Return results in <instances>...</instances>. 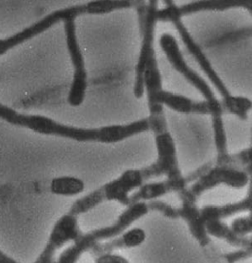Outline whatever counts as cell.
Segmentation results:
<instances>
[{
  "label": "cell",
  "instance_id": "1",
  "mask_svg": "<svg viewBox=\"0 0 252 263\" xmlns=\"http://www.w3.org/2000/svg\"><path fill=\"white\" fill-rule=\"evenodd\" d=\"M150 211L148 204L146 202L133 203L122 212L118 220L106 227L98 228L88 233H85L73 241L66 250L62 251L59 256L57 263H77L80 257L86 253L92 251L96 245L109 239H114L123 234L134 222L142 218Z\"/></svg>",
  "mask_w": 252,
  "mask_h": 263
},
{
  "label": "cell",
  "instance_id": "22",
  "mask_svg": "<svg viewBox=\"0 0 252 263\" xmlns=\"http://www.w3.org/2000/svg\"><path fill=\"white\" fill-rule=\"evenodd\" d=\"M132 1H92L86 4V13L103 14L120 9L127 8L133 5Z\"/></svg>",
  "mask_w": 252,
  "mask_h": 263
},
{
  "label": "cell",
  "instance_id": "3",
  "mask_svg": "<svg viewBox=\"0 0 252 263\" xmlns=\"http://www.w3.org/2000/svg\"><path fill=\"white\" fill-rule=\"evenodd\" d=\"M0 119L9 123L24 126L43 134H52L77 141H99V129H83L62 125L43 116H25L0 104Z\"/></svg>",
  "mask_w": 252,
  "mask_h": 263
},
{
  "label": "cell",
  "instance_id": "4",
  "mask_svg": "<svg viewBox=\"0 0 252 263\" xmlns=\"http://www.w3.org/2000/svg\"><path fill=\"white\" fill-rule=\"evenodd\" d=\"M158 4L157 1H150L149 4H140L138 8L140 28L142 32V46L140 54L136 65V78L134 85V94L137 98L144 95V72L146 64L155 53L154 39H155V26L157 21Z\"/></svg>",
  "mask_w": 252,
  "mask_h": 263
},
{
  "label": "cell",
  "instance_id": "2",
  "mask_svg": "<svg viewBox=\"0 0 252 263\" xmlns=\"http://www.w3.org/2000/svg\"><path fill=\"white\" fill-rule=\"evenodd\" d=\"M146 180L142 168H129L122 173L115 180H111L73 203L69 213L75 216L81 215L96 208L104 201H118L124 206H129L130 192L139 190Z\"/></svg>",
  "mask_w": 252,
  "mask_h": 263
},
{
  "label": "cell",
  "instance_id": "18",
  "mask_svg": "<svg viewBox=\"0 0 252 263\" xmlns=\"http://www.w3.org/2000/svg\"><path fill=\"white\" fill-rule=\"evenodd\" d=\"M206 229L209 236H213L218 239H225L228 241L229 245L238 248H244L247 242L248 238H242L239 237L235 232L231 230V228L228 227L227 224L222 222V220H212L208 221L206 223Z\"/></svg>",
  "mask_w": 252,
  "mask_h": 263
},
{
  "label": "cell",
  "instance_id": "12",
  "mask_svg": "<svg viewBox=\"0 0 252 263\" xmlns=\"http://www.w3.org/2000/svg\"><path fill=\"white\" fill-rule=\"evenodd\" d=\"M173 24L176 26L185 47L188 49V51L192 54L195 60L198 62L202 71L204 72L206 76L209 78V80L214 85V87L218 90L220 95L223 97V99H228L229 97H231V94L228 92V88L222 81L220 76L217 74V72L214 70L210 60L207 59V57L205 55L202 49L196 44L194 39L187 31L186 27L182 23V21L177 20L173 22Z\"/></svg>",
  "mask_w": 252,
  "mask_h": 263
},
{
  "label": "cell",
  "instance_id": "26",
  "mask_svg": "<svg viewBox=\"0 0 252 263\" xmlns=\"http://www.w3.org/2000/svg\"><path fill=\"white\" fill-rule=\"evenodd\" d=\"M148 120H149V124H150V130L155 132V134H160L163 132H168L167 120H166L164 114L150 115Z\"/></svg>",
  "mask_w": 252,
  "mask_h": 263
},
{
  "label": "cell",
  "instance_id": "21",
  "mask_svg": "<svg viewBox=\"0 0 252 263\" xmlns=\"http://www.w3.org/2000/svg\"><path fill=\"white\" fill-rule=\"evenodd\" d=\"M225 114H231L239 117L240 120H246L248 112L252 109V101L246 97L234 96L222 100Z\"/></svg>",
  "mask_w": 252,
  "mask_h": 263
},
{
  "label": "cell",
  "instance_id": "31",
  "mask_svg": "<svg viewBox=\"0 0 252 263\" xmlns=\"http://www.w3.org/2000/svg\"><path fill=\"white\" fill-rule=\"evenodd\" d=\"M251 145H252V128H251Z\"/></svg>",
  "mask_w": 252,
  "mask_h": 263
},
{
  "label": "cell",
  "instance_id": "27",
  "mask_svg": "<svg viewBox=\"0 0 252 263\" xmlns=\"http://www.w3.org/2000/svg\"><path fill=\"white\" fill-rule=\"evenodd\" d=\"M252 36V28L249 29H242L240 30L234 34H229L228 36H223L217 40L216 44H223V43H228V41H232L235 42L236 40H240V39H244L246 36Z\"/></svg>",
  "mask_w": 252,
  "mask_h": 263
},
{
  "label": "cell",
  "instance_id": "14",
  "mask_svg": "<svg viewBox=\"0 0 252 263\" xmlns=\"http://www.w3.org/2000/svg\"><path fill=\"white\" fill-rule=\"evenodd\" d=\"M146 239V233L141 228H133L114 239L101 242L90 251L93 256H100L106 253H113L122 249H132L141 246Z\"/></svg>",
  "mask_w": 252,
  "mask_h": 263
},
{
  "label": "cell",
  "instance_id": "24",
  "mask_svg": "<svg viewBox=\"0 0 252 263\" xmlns=\"http://www.w3.org/2000/svg\"><path fill=\"white\" fill-rule=\"evenodd\" d=\"M230 228L239 237H247L248 235L252 234V213H249V215L245 217L235 219L230 225Z\"/></svg>",
  "mask_w": 252,
  "mask_h": 263
},
{
  "label": "cell",
  "instance_id": "8",
  "mask_svg": "<svg viewBox=\"0 0 252 263\" xmlns=\"http://www.w3.org/2000/svg\"><path fill=\"white\" fill-rule=\"evenodd\" d=\"M249 181L250 177L241 168L215 165L194 181L188 192L197 199L203 192L212 190L219 184L225 183L234 189H243L249 184Z\"/></svg>",
  "mask_w": 252,
  "mask_h": 263
},
{
  "label": "cell",
  "instance_id": "25",
  "mask_svg": "<svg viewBox=\"0 0 252 263\" xmlns=\"http://www.w3.org/2000/svg\"><path fill=\"white\" fill-rule=\"evenodd\" d=\"M148 204V207L150 210L158 211L162 213L163 215L169 219H178L179 214H178V208H175L168 204L165 203L160 200H151Z\"/></svg>",
  "mask_w": 252,
  "mask_h": 263
},
{
  "label": "cell",
  "instance_id": "23",
  "mask_svg": "<svg viewBox=\"0 0 252 263\" xmlns=\"http://www.w3.org/2000/svg\"><path fill=\"white\" fill-rule=\"evenodd\" d=\"M213 130H214V139L216 144L218 156L217 159H221L226 155H228V148H227V135L225 132V126L222 118L213 119Z\"/></svg>",
  "mask_w": 252,
  "mask_h": 263
},
{
  "label": "cell",
  "instance_id": "16",
  "mask_svg": "<svg viewBox=\"0 0 252 263\" xmlns=\"http://www.w3.org/2000/svg\"><path fill=\"white\" fill-rule=\"evenodd\" d=\"M247 195L244 199L236 203L226 204L223 206H206L200 209V213L205 222L212 220H222L224 218L238 214L240 212L250 211L252 207V177L249 181Z\"/></svg>",
  "mask_w": 252,
  "mask_h": 263
},
{
  "label": "cell",
  "instance_id": "6",
  "mask_svg": "<svg viewBox=\"0 0 252 263\" xmlns=\"http://www.w3.org/2000/svg\"><path fill=\"white\" fill-rule=\"evenodd\" d=\"M160 46L167 55L172 67L191 84L195 89H197V91L200 92V94L204 97L205 101L213 104H218L221 102L217 99L212 88L204 79L187 65L180 52L179 44L175 36H171L170 34H163L160 37Z\"/></svg>",
  "mask_w": 252,
  "mask_h": 263
},
{
  "label": "cell",
  "instance_id": "30",
  "mask_svg": "<svg viewBox=\"0 0 252 263\" xmlns=\"http://www.w3.org/2000/svg\"><path fill=\"white\" fill-rule=\"evenodd\" d=\"M243 171H245L247 174H248V176L251 178L252 177V164L251 165H249V166H247L246 167H244L243 168Z\"/></svg>",
  "mask_w": 252,
  "mask_h": 263
},
{
  "label": "cell",
  "instance_id": "20",
  "mask_svg": "<svg viewBox=\"0 0 252 263\" xmlns=\"http://www.w3.org/2000/svg\"><path fill=\"white\" fill-rule=\"evenodd\" d=\"M84 190V181L76 177L64 176L55 178L50 183V191L57 195L73 196L80 194Z\"/></svg>",
  "mask_w": 252,
  "mask_h": 263
},
{
  "label": "cell",
  "instance_id": "7",
  "mask_svg": "<svg viewBox=\"0 0 252 263\" xmlns=\"http://www.w3.org/2000/svg\"><path fill=\"white\" fill-rule=\"evenodd\" d=\"M64 30L67 48L74 67V76L68 95V103L72 107H78L84 101L87 89V72L85 69L84 59L76 36V26L74 19L64 21Z\"/></svg>",
  "mask_w": 252,
  "mask_h": 263
},
{
  "label": "cell",
  "instance_id": "33",
  "mask_svg": "<svg viewBox=\"0 0 252 263\" xmlns=\"http://www.w3.org/2000/svg\"><path fill=\"white\" fill-rule=\"evenodd\" d=\"M53 263H57V262H53Z\"/></svg>",
  "mask_w": 252,
  "mask_h": 263
},
{
  "label": "cell",
  "instance_id": "17",
  "mask_svg": "<svg viewBox=\"0 0 252 263\" xmlns=\"http://www.w3.org/2000/svg\"><path fill=\"white\" fill-rule=\"evenodd\" d=\"M235 7H243L252 10V0H214V1H198L185 4L179 7L180 15L185 16L188 14L204 11V10H227Z\"/></svg>",
  "mask_w": 252,
  "mask_h": 263
},
{
  "label": "cell",
  "instance_id": "5",
  "mask_svg": "<svg viewBox=\"0 0 252 263\" xmlns=\"http://www.w3.org/2000/svg\"><path fill=\"white\" fill-rule=\"evenodd\" d=\"M148 105L151 115L164 114L163 106H167L180 114L210 115L212 116V119L222 118L225 114L222 101L218 104H213L208 101L195 102L187 97L169 93L164 90L160 91L154 100L149 102Z\"/></svg>",
  "mask_w": 252,
  "mask_h": 263
},
{
  "label": "cell",
  "instance_id": "13",
  "mask_svg": "<svg viewBox=\"0 0 252 263\" xmlns=\"http://www.w3.org/2000/svg\"><path fill=\"white\" fill-rule=\"evenodd\" d=\"M181 206L178 208L179 218L183 219L192 234L193 237L200 243V246L206 247L210 242V236L207 233L206 222L202 218L200 209L196 206V198L188 192V189L179 193Z\"/></svg>",
  "mask_w": 252,
  "mask_h": 263
},
{
  "label": "cell",
  "instance_id": "32",
  "mask_svg": "<svg viewBox=\"0 0 252 263\" xmlns=\"http://www.w3.org/2000/svg\"><path fill=\"white\" fill-rule=\"evenodd\" d=\"M249 12H250V14H251V15H252V10H251V11H249Z\"/></svg>",
  "mask_w": 252,
  "mask_h": 263
},
{
  "label": "cell",
  "instance_id": "29",
  "mask_svg": "<svg viewBox=\"0 0 252 263\" xmlns=\"http://www.w3.org/2000/svg\"><path fill=\"white\" fill-rule=\"evenodd\" d=\"M0 263H20L0 250Z\"/></svg>",
  "mask_w": 252,
  "mask_h": 263
},
{
  "label": "cell",
  "instance_id": "9",
  "mask_svg": "<svg viewBox=\"0 0 252 263\" xmlns=\"http://www.w3.org/2000/svg\"><path fill=\"white\" fill-rule=\"evenodd\" d=\"M156 146L158 151L157 161L149 167H143L146 180L166 176L167 179L180 178V172L177 157V149L173 138L168 132L156 134Z\"/></svg>",
  "mask_w": 252,
  "mask_h": 263
},
{
  "label": "cell",
  "instance_id": "28",
  "mask_svg": "<svg viewBox=\"0 0 252 263\" xmlns=\"http://www.w3.org/2000/svg\"><path fill=\"white\" fill-rule=\"evenodd\" d=\"M96 263H129V261L120 254L106 253L100 256H96Z\"/></svg>",
  "mask_w": 252,
  "mask_h": 263
},
{
  "label": "cell",
  "instance_id": "19",
  "mask_svg": "<svg viewBox=\"0 0 252 263\" xmlns=\"http://www.w3.org/2000/svg\"><path fill=\"white\" fill-rule=\"evenodd\" d=\"M145 90L148 96V103L153 101L157 94L163 90L162 76L158 67L156 54H154L146 64L144 72Z\"/></svg>",
  "mask_w": 252,
  "mask_h": 263
},
{
  "label": "cell",
  "instance_id": "15",
  "mask_svg": "<svg viewBox=\"0 0 252 263\" xmlns=\"http://www.w3.org/2000/svg\"><path fill=\"white\" fill-rule=\"evenodd\" d=\"M150 130L148 119L138 120L127 125H110L99 129V142L115 143L137 133Z\"/></svg>",
  "mask_w": 252,
  "mask_h": 263
},
{
  "label": "cell",
  "instance_id": "10",
  "mask_svg": "<svg viewBox=\"0 0 252 263\" xmlns=\"http://www.w3.org/2000/svg\"><path fill=\"white\" fill-rule=\"evenodd\" d=\"M212 167V163H208L197 168L195 172H193L192 174H190L187 177L182 176L180 178H172L159 182L143 184L137 192H134L130 196V202L133 204L145 202L147 200H156L159 197L169 192H176L180 193L182 191L186 190L189 183L196 181Z\"/></svg>",
  "mask_w": 252,
  "mask_h": 263
},
{
  "label": "cell",
  "instance_id": "11",
  "mask_svg": "<svg viewBox=\"0 0 252 263\" xmlns=\"http://www.w3.org/2000/svg\"><path fill=\"white\" fill-rule=\"evenodd\" d=\"M81 235L78 216L70 213L62 216L53 226L46 247L34 263L54 262L53 257L56 251L67 242L75 241Z\"/></svg>",
  "mask_w": 252,
  "mask_h": 263
}]
</instances>
